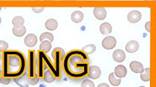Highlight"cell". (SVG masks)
<instances>
[{
    "label": "cell",
    "instance_id": "obj_20",
    "mask_svg": "<svg viewBox=\"0 0 156 87\" xmlns=\"http://www.w3.org/2000/svg\"><path fill=\"white\" fill-rule=\"evenodd\" d=\"M100 31L102 35H108V34L112 32V26L108 22H103L100 26Z\"/></svg>",
    "mask_w": 156,
    "mask_h": 87
},
{
    "label": "cell",
    "instance_id": "obj_5",
    "mask_svg": "<svg viewBox=\"0 0 156 87\" xmlns=\"http://www.w3.org/2000/svg\"><path fill=\"white\" fill-rule=\"evenodd\" d=\"M64 50L61 48H56L52 52V58L54 60V67L56 70L55 77L56 79L62 78V61L65 56Z\"/></svg>",
    "mask_w": 156,
    "mask_h": 87
},
{
    "label": "cell",
    "instance_id": "obj_25",
    "mask_svg": "<svg viewBox=\"0 0 156 87\" xmlns=\"http://www.w3.org/2000/svg\"><path fill=\"white\" fill-rule=\"evenodd\" d=\"M40 41L41 42H44V41H49V42H53L54 41V36L50 32H45L43 33L41 35H40Z\"/></svg>",
    "mask_w": 156,
    "mask_h": 87
},
{
    "label": "cell",
    "instance_id": "obj_6",
    "mask_svg": "<svg viewBox=\"0 0 156 87\" xmlns=\"http://www.w3.org/2000/svg\"><path fill=\"white\" fill-rule=\"evenodd\" d=\"M101 45L107 50H110L116 46V40L113 36H107L106 38L103 39Z\"/></svg>",
    "mask_w": 156,
    "mask_h": 87
},
{
    "label": "cell",
    "instance_id": "obj_36",
    "mask_svg": "<svg viewBox=\"0 0 156 87\" xmlns=\"http://www.w3.org/2000/svg\"><path fill=\"white\" fill-rule=\"evenodd\" d=\"M140 87H145V86H140Z\"/></svg>",
    "mask_w": 156,
    "mask_h": 87
},
{
    "label": "cell",
    "instance_id": "obj_31",
    "mask_svg": "<svg viewBox=\"0 0 156 87\" xmlns=\"http://www.w3.org/2000/svg\"><path fill=\"white\" fill-rule=\"evenodd\" d=\"M145 28H146V30H147V32H150L151 31V22H147L145 25Z\"/></svg>",
    "mask_w": 156,
    "mask_h": 87
},
{
    "label": "cell",
    "instance_id": "obj_27",
    "mask_svg": "<svg viewBox=\"0 0 156 87\" xmlns=\"http://www.w3.org/2000/svg\"><path fill=\"white\" fill-rule=\"evenodd\" d=\"M9 45L5 41H0V53L1 52H5L6 50H8Z\"/></svg>",
    "mask_w": 156,
    "mask_h": 87
},
{
    "label": "cell",
    "instance_id": "obj_16",
    "mask_svg": "<svg viewBox=\"0 0 156 87\" xmlns=\"http://www.w3.org/2000/svg\"><path fill=\"white\" fill-rule=\"evenodd\" d=\"M43 79L44 80L46 83H52L56 80V77L54 75V73L50 70H46L44 72V76H43Z\"/></svg>",
    "mask_w": 156,
    "mask_h": 87
},
{
    "label": "cell",
    "instance_id": "obj_4",
    "mask_svg": "<svg viewBox=\"0 0 156 87\" xmlns=\"http://www.w3.org/2000/svg\"><path fill=\"white\" fill-rule=\"evenodd\" d=\"M37 59V73H38L39 79H43L44 72L48 69L52 72L54 73V75L56 74V70H55L54 65L52 64V62L50 61L49 57L45 53L38 50Z\"/></svg>",
    "mask_w": 156,
    "mask_h": 87
},
{
    "label": "cell",
    "instance_id": "obj_7",
    "mask_svg": "<svg viewBox=\"0 0 156 87\" xmlns=\"http://www.w3.org/2000/svg\"><path fill=\"white\" fill-rule=\"evenodd\" d=\"M101 74V71L99 66L93 65V66H89V67L88 76L90 79H97L98 78H100Z\"/></svg>",
    "mask_w": 156,
    "mask_h": 87
},
{
    "label": "cell",
    "instance_id": "obj_2",
    "mask_svg": "<svg viewBox=\"0 0 156 87\" xmlns=\"http://www.w3.org/2000/svg\"><path fill=\"white\" fill-rule=\"evenodd\" d=\"M2 76L17 79L27 72V60L22 52L17 50H6L2 53Z\"/></svg>",
    "mask_w": 156,
    "mask_h": 87
},
{
    "label": "cell",
    "instance_id": "obj_34",
    "mask_svg": "<svg viewBox=\"0 0 156 87\" xmlns=\"http://www.w3.org/2000/svg\"><path fill=\"white\" fill-rule=\"evenodd\" d=\"M1 21H2V20H1V17H0V23H1Z\"/></svg>",
    "mask_w": 156,
    "mask_h": 87
},
{
    "label": "cell",
    "instance_id": "obj_28",
    "mask_svg": "<svg viewBox=\"0 0 156 87\" xmlns=\"http://www.w3.org/2000/svg\"><path fill=\"white\" fill-rule=\"evenodd\" d=\"M82 87H95V84L92 80L89 79H85L83 83H82Z\"/></svg>",
    "mask_w": 156,
    "mask_h": 87
},
{
    "label": "cell",
    "instance_id": "obj_35",
    "mask_svg": "<svg viewBox=\"0 0 156 87\" xmlns=\"http://www.w3.org/2000/svg\"><path fill=\"white\" fill-rule=\"evenodd\" d=\"M1 10H2V7H0V11H1Z\"/></svg>",
    "mask_w": 156,
    "mask_h": 87
},
{
    "label": "cell",
    "instance_id": "obj_14",
    "mask_svg": "<svg viewBox=\"0 0 156 87\" xmlns=\"http://www.w3.org/2000/svg\"><path fill=\"white\" fill-rule=\"evenodd\" d=\"M138 49H139V42L136 41H130L126 45V50L130 54L135 53Z\"/></svg>",
    "mask_w": 156,
    "mask_h": 87
},
{
    "label": "cell",
    "instance_id": "obj_29",
    "mask_svg": "<svg viewBox=\"0 0 156 87\" xmlns=\"http://www.w3.org/2000/svg\"><path fill=\"white\" fill-rule=\"evenodd\" d=\"M10 82H11V79L4 76L0 77V83L1 84H3V85H8V84H10Z\"/></svg>",
    "mask_w": 156,
    "mask_h": 87
},
{
    "label": "cell",
    "instance_id": "obj_18",
    "mask_svg": "<svg viewBox=\"0 0 156 87\" xmlns=\"http://www.w3.org/2000/svg\"><path fill=\"white\" fill-rule=\"evenodd\" d=\"M57 27H58V22L55 19H49L45 22V28L48 30H50V31L56 30Z\"/></svg>",
    "mask_w": 156,
    "mask_h": 87
},
{
    "label": "cell",
    "instance_id": "obj_32",
    "mask_svg": "<svg viewBox=\"0 0 156 87\" xmlns=\"http://www.w3.org/2000/svg\"><path fill=\"white\" fill-rule=\"evenodd\" d=\"M3 72V65H2V53H0V77L2 76Z\"/></svg>",
    "mask_w": 156,
    "mask_h": 87
},
{
    "label": "cell",
    "instance_id": "obj_3",
    "mask_svg": "<svg viewBox=\"0 0 156 87\" xmlns=\"http://www.w3.org/2000/svg\"><path fill=\"white\" fill-rule=\"evenodd\" d=\"M35 50L29 51L28 62H27V83L29 85H35L39 82V77L37 73V59Z\"/></svg>",
    "mask_w": 156,
    "mask_h": 87
},
{
    "label": "cell",
    "instance_id": "obj_24",
    "mask_svg": "<svg viewBox=\"0 0 156 87\" xmlns=\"http://www.w3.org/2000/svg\"><path fill=\"white\" fill-rule=\"evenodd\" d=\"M140 79L144 82H148L150 80V68L147 67L140 73Z\"/></svg>",
    "mask_w": 156,
    "mask_h": 87
},
{
    "label": "cell",
    "instance_id": "obj_26",
    "mask_svg": "<svg viewBox=\"0 0 156 87\" xmlns=\"http://www.w3.org/2000/svg\"><path fill=\"white\" fill-rule=\"evenodd\" d=\"M12 33H13L14 35H16L17 37H21L23 35H24V34L26 33V28L24 27V26L20 28H12Z\"/></svg>",
    "mask_w": 156,
    "mask_h": 87
},
{
    "label": "cell",
    "instance_id": "obj_13",
    "mask_svg": "<svg viewBox=\"0 0 156 87\" xmlns=\"http://www.w3.org/2000/svg\"><path fill=\"white\" fill-rule=\"evenodd\" d=\"M130 69L134 73H141L144 71V66L139 61H132L130 63Z\"/></svg>",
    "mask_w": 156,
    "mask_h": 87
},
{
    "label": "cell",
    "instance_id": "obj_15",
    "mask_svg": "<svg viewBox=\"0 0 156 87\" xmlns=\"http://www.w3.org/2000/svg\"><path fill=\"white\" fill-rule=\"evenodd\" d=\"M14 79V82L19 87H28L29 84L27 83V73H25L23 76L17 78V79Z\"/></svg>",
    "mask_w": 156,
    "mask_h": 87
},
{
    "label": "cell",
    "instance_id": "obj_1",
    "mask_svg": "<svg viewBox=\"0 0 156 87\" xmlns=\"http://www.w3.org/2000/svg\"><path fill=\"white\" fill-rule=\"evenodd\" d=\"M62 67L68 77L71 79H83L88 75L89 56L82 50H71L64 56Z\"/></svg>",
    "mask_w": 156,
    "mask_h": 87
},
{
    "label": "cell",
    "instance_id": "obj_10",
    "mask_svg": "<svg viewBox=\"0 0 156 87\" xmlns=\"http://www.w3.org/2000/svg\"><path fill=\"white\" fill-rule=\"evenodd\" d=\"M37 37L34 34H29L24 38V44L29 48H32L35 45H37Z\"/></svg>",
    "mask_w": 156,
    "mask_h": 87
},
{
    "label": "cell",
    "instance_id": "obj_19",
    "mask_svg": "<svg viewBox=\"0 0 156 87\" xmlns=\"http://www.w3.org/2000/svg\"><path fill=\"white\" fill-rule=\"evenodd\" d=\"M23 23H24V19L22 16H15L12 20V25L15 28H20L23 27Z\"/></svg>",
    "mask_w": 156,
    "mask_h": 87
},
{
    "label": "cell",
    "instance_id": "obj_33",
    "mask_svg": "<svg viewBox=\"0 0 156 87\" xmlns=\"http://www.w3.org/2000/svg\"><path fill=\"white\" fill-rule=\"evenodd\" d=\"M97 87H109V85H107V84H105V83H102V84H100V85H99Z\"/></svg>",
    "mask_w": 156,
    "mask_h": 87
},
{
    "label": "cell",
    "instance_id": "obj_21",
    "mask_svg": "<svg viewBox=\"0 0 156 87\" xmlns=\"http://www.w3.org/2000/svg\"><path fill=\"white\" fill-rule=\"evenodd\" d=\"M50 49H51V42H49V41H44V42H41V45H40V47H39V50L40 51H42V52H44V53H49V51H50Z\"/></svg>",
    "mask_w": 156,
    "mask_h": 87
},
{
    "label": "cell",
    "instance_id": "obj_23",
    "mask_svg": "<svg viewBox=\"0 0 156 87\" xmlns=\"http://www.w3.org/2000/svg\"><path fill=\"white\" fill-rule=\"evenodd\" d=\"M108 81L112 85L114 86H118L121 84V79H118L117 77H115V73H110L108 75Z\"/></svg>",
    "mask_w": 156,
    "mask_h": 87
},
{
    "label": "cell",
    "instance_id": "obj_30",
    "mask_svg": "<svg viewBox=\"0 0 156 87\" xmlns=\"http://www.w3.org/2000/svg\"><path fill=\"white\" fill-rule=\"evenodd\" d=\"M32 11L35 13H40L44 11V7H32Z\"/></svg>",
    "mask_w": 156,
    "mask_h": 87
},
{
    "label": "cell",
    "instance_id": "obj_9",
    "mask_svg": "<svg viewBox=\"0 0 156 87\" xmlns=\"http://www.w3.org/2000/svg\"><path fill=\"white\" fill-rule=\"evenodd\" d=\"M94 16L98 20H103L106 18L107 11L103 7H95L94 9Z\"/></svg>",
    "mask_w": 156,
    "mask_h": 87
},
{
    "label": "cell",
    "instance_id": "obj_8",
    "mask_svg": "<svg viewBox=\"0 0 156 87\" xmlns=\"http://www.w3.org/2000/svg\"><path fill=\"white\" fill-rule=\"evenodd\" d=\"M141 18V13L138 11H130L128 15V22L131 23H136L140 20Z\"/></svg>",
    "mask_w": 156,
    "mask_h": 87
},
{
    "label": "cell",
    "instance_id": "obj_11",
    "mask_svg": "<svg viewBox=\"0 0 156 87\" xmlns=\"http://www.w3.org/2000/svg\"><path fill=\"white\" fill-rule=\"evenodd\" d=\"M113 59L116 62H123L126 59L125 52L122 49H117L113 54Z\"/></svg>",
    "mask_w": 156,
    "mask_h": 87
},
{
    "label": "cell",
    "instance_id": "obj_12",
    "mask_svg": "<svg viewBox=\"0 0 156 87\" xmlns=\"http://www.w3.org/2000/svg\"><path fill=\"white\" fill-rule=\"evenodd\" d=\"M114 73H115V77H117L118 79H122V78L126 77L127 73H128V71H127V68L124 65H120L115 67Z\"/></svg>",
    "mask_w": 156,
    "mask_h": 87
},
{
    "label": "cell",
    "instance_id": "obj_17",
    "mask_svg": "<svg viewBox=\"0 0 156 87\" xmlns=\"http://www.w3.org/2000/svg\"><path fill=\"white\" fill-rule=\"evenodd\" d=\"M83 13L82 11H74L71 14V20L76 23H79V22H82L83 20Z\"/></svg>",
    "mask_w": 156,
    "mask_h": 87
},
{
    "label": "cell",
    "instance_id": "obj_22",
    "mask_svg": "<svg viewBox=\"0 0 156 87\" xmlns=\"http://www.w3.org/2000/svg\"><path fill=\"white\" fill-rule=\"evenodd\" d=\"M83 52H84L86 55H91L93 53H95V50H96V47H95L94 44H89L87 46H84L83 49H81Z\"/></svg>",
    "mask_w": 156,
    "mask_h": 87
}]
</instances>
